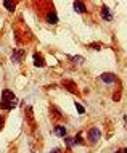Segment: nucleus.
<instances>
[{"label":"nucleus","instance_id":"obj_8","mask_svg":"<svg viewBox=\"0 0 127 153\" xmlns=\"http://www.w3.org/2000/svg\"><path fill=\"white\" fill-rule=\"evenodd\" d=\"M74 10L77 11V13L84 15L85 11H87V7H85V3H84V2H74Z\"/></svg>","mask_w":127,"mask_h":153},{"label":"nucleus","instance_id":"obj_16","mask_svg":"<svg viewBox=\"0 0 127 153\" xmlns=\"http://www.w3.org/2000/svg\"><path fill=\"white\" fill-rule=\"evenodd\" d=\"M64 140H66V143H68V147H71L72 143H74V140H72V137H64Z\"/></svg>","mask_w":127,"mask_h":153},{"label":"nucleus","instance_id":"obj_18","mask_svg":"<svg viewBox=\"0 0 127 153\" xmlns=\"http://www.w3.org/2000/svg\"><path fill=\"white\" fill-rule=\"evenodd\" d=\"M50 153H60V150H58V148H53V150H52Z\"/></svg>","mask_w":127,"mask_h":153},{"label":"nucleus","instance_id":"obj_12","mask_svg":"<svg viewBox=\"0 0 127 153\" xmlns=\"http://www.w3.org/2000/svg\"><path fill=\"white\" fill-rule=\"evenodd\" d=\"M72 140H74V143H79V145H84V140H82V135L77 134L76 137H72Z\"/></svg>","mask_w":127,"mask_h":153},{"label":"nucleus","instance_id":"obj_3","mask_svg":"<svg viewBox=\"0 0 127 153\" xmlns=\"http://www.w3.org/2000/svg\"><path fill=\"white\" fill-rule=\"evenodd\" d=\"M45 19H47L48 24H56L58 23V15H56L55 10H50V11H47V15H45Z\"/></svg>","mask_w":127,"mask_h":153},{"label":"nucleus","instance_id":"obj_13","mask_svg":"<svg viewBox=\"0 0 127 153\" xmlns=\"http://www.w3.org/2000/svg\"><path fill=\"white\" fill-rule=\"evenodd\" d=\"M74 105H76V110H77V111H79V114H84V113H85V108H84V106H82V105H80V103H79V102H76V103H74Z\"/></svg>","mask_w":127,"mask_h":153},{"label":"nucleus","instance_id":"obj_6","mask_svg":"<svg viewBox=\"0 0 127 153\" xmlns=\"http://www.w3.org/2000/svg\"><path fill=\"white\" fill-rule=\"evenodd\" d=\"M23 56H24V50L18 48V50H15L13 53H11V61H15V63H19Z\"/></svg>","mask_w":127,"mask_h":153},{"label":"nucleus","instance_id":"obj_19","mask_svg":"<svg viewBox=\"0 0 127 153\" xmlns=\"http://www.w3.org/2000/svg\"><path fill=\"white\" fill-rule=\"evenodd\" d=\"M114 153H122V150H116V152H114Z\"/></svg>","mask_w":127,"mask_h":153},{"label":"nucleus","instance_id":"obj_15","mask_svg":"<svg viewBox=\"0 0 127 153\" xmlns=\"http://www.w3.org/2000/svg\"><path fill=\"white\" fill-rule=\"evenodd\" d=\"M89 48H95V50H100L101 45H100V44H90V45H89Z\"/></svg>","mask_w":127,"mask_h":153},{"label":"nucleus","instance_id":"obj_20","mask_svg":"<svg viewBox=\"0 0 127 153\" xmlns=\"http://www.w3.org/2000/svg\"><path fill=\"white\" fill-rule=\"evenodd\" d=\"M122 153H127V148H124V150H122Z\"/></svg>","mask_w":127,"mask_h":153},{"label":"nucleus","instance_id":"obj_1","mask_svg":"<svg viewBox=\"0 0 127 153\" xmlns=\"http://www.w3.org/2000/svg\"><path fill=\"white\" fill-rule=\"evenodd\" d=\"M16 95L8 89L2 90V102H0V110H13L16 106Z\"/></svg>","mask_w":127,"mask_h":153},{"label":"nucleus","instance_id":"obj_10","mask_svg":"<svg viewBox=\"0 0 127 153\" xmlns=\"http://www.w3.org/2000/svg\"><path fill=\"white\" fill-rule=\"evenodd\" d=\"M55 134L58 135V137H66V127L64 126H55Z\"/></svg>","mask_w":127,"mask_h":153},{"label":"nucleus","instance_id":"obj_7","mask_svg":"<svg viewBox=\"0 0 127 153\" xmlns=\"http://www.w3.org/2000/svg\"><path fill=\"white\" fill-rule=\"evenodd\" d=\"M61 84H63V87H66L68 90H69V92H72V94H77V89H76V84H74V82H72V81H63V82H61Z\"/></svg>","mask_w":127,"mask_h":153},{"label":"nucleus","instance_id":"obj_4","mask_svg":"<svg viewBox=\"0 0 127 153\" xmlns=\"http://www.w3.org/2000/svg\"><path fill=\"white\" fill-rule=\"evenodd\" d=\"M100 15H101V18L105 19V21H113V15H111V10H109L106 5L101 7V10H100Z\"/></svg>","mask_w":127,"mask_h":153},{"label":"nucleus","instance_id":"obj_11","mask_svg":"<svg viewBox=\"0 0 127 153\" xmlns=\"http://www.w3.org/2000/svg\"><path fill=\"white\" fill-rule=\"evenodd\" d=\"M3 7H5L8 11H13V10H15V7H16V2H10V0H5V2H3Z\"/></svg>","mask_w":127,"mask_h":153},{"label":"nucleus","instance_id":"obj_14","mask_svg":"<svg viewBox=\"0 0 127 153\" xmlns=\"http://www.w3.org/2000/svg\"><path fill=\"white\" fill-rule=\"evenodd\" d=\"M71 60L77 65H82L84 63V56H71Z\"/></svg>","mask_w":127,"mask_h":153},{"label":"nucleus","instance_id":"obj_17","mask_svg":"<svg viewBox=\"0 0 127 153\" xmlns=\"http://www.w3.org/2000/svg\"><path fill=\"white\" fill-rule=\"evenodd\" d=\"M3 123H5V116H0V129L3 127Z\"/></svg>","mask_w":127,"mask_h":153},{"label":"nucleus","instance_id":"obj_9","mask_svg":"<svg viewBox=\"0 0 127 153\" xmlns=\"http://www.w3.org/2000/svg\"><path fill=\"white\" fill-rule=\"evenodd\" d=\"M34 65L39 66V68H44L45 66V61H44V56L40 53H34Z\"/></svg>","mask_w":127,"mask_h":153},{"label":"nucleus","instance_id":"obj_2","mask_svg":"<svg viewBox=\"0 0 127 153\" xmlns=\"http://www.w3.org/2000/svg\"><path fill=\"white\" fill-rule=\"evenodd\" d=\"M100 139H101V132H100L98 127H90V129L87 131V140H89L90 145H95Z\"/></svg>","mask_w":127,"mask_h":153},{"label":"nucleus","instance_id":"obj_5","mask_svg":"<svg viewBox=\"0 0 127 153\" xmlns=\"http://www.w3.org/2000/svg\"><path fill=\"white\" fill-rule=\"evenodd\" d=\"M101 81L106 82V84H113V82H116V74H113V73H103V74H101Z\"/></svg>","mask_w":127,"mask_h":153}]
</instances>
